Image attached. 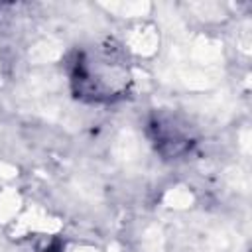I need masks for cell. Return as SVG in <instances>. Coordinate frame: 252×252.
Listing matches in <instances>:
<instances>
[{
	"label": "cell",
	"instance_id": "1",
	"mask_svg": "<svg viewBox=\"0 0 252 252\" xmlns=\"http://www.w3.org/2000/svg\"><path fill=\"white\" fill-rule=\"evenodd\" d=\"M152 130L156 132V144L159 146V150L163 152V154H173V156H177V154H181L189 144H187V136L181 132V128L175 124V122H171V120H167V122H163V120H156L154 124H152Z\"/></svg>",
	"mask_w": 252,
	"mask_h": 252
}]
</instances>
